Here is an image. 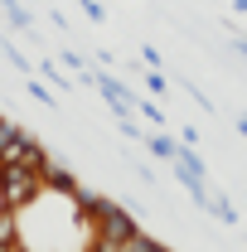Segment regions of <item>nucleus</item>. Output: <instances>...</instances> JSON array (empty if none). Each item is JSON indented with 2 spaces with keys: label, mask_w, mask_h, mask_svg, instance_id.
I'll use <instances>...</instances> for the list:
<instances>
[{
  "label": "nucleus",
  "mask_w": 247,
  "mask_h": 252,
  "mask_svg": "<svg viewBox=\"0 0 247 252\" xmlns=\"http://www.w3.org/2000/svg\"><path fill=\"white\" fill-rule=\"evenodd\" d=\"M44 160H49V151L34 141V136H25L20 126L10 131V141H0V165H25V170H44Z\"/></svg>",
  "instance_id": "3"
},
{
  "label": "nucleus",
  "mask_w": 247,
  "mask_h": 252,
  "mask_svg": "<svg viewBox=\"0 0 247 252\" xmlns=\"http://www.w3.org/2000/svg\"><path fill=\"white\" fill-rule=\"evenodd\" d=\"M88 228H93V238H102V243H126V238H136V219L126 214L122 204H112V199H102L93 209Z\"/></svg>",
  "instance_id": "2"
},
{
  "label": "nucleus",
  "mask_w": 247,
  "mask_h": 252,
  "mask_svg": "<svg viewBox=\"0 0 247 252\" xmlns=\"http://www.w3.org/2000/svg\"><path fill=\"white\" fill-rule=\"evenodd\" d=\"M160 252H165V248H160Z\"/></svg>",
  "instance_id": "10"
},
{
  "label": "nucleus",
  "mask_w": 247,
  "mask_h": 252,
  "mask_svg": "<svg viewBox=\"0 0 247 252\" xmlns=\"http://www.w3.org/2000/svg\"><path fill=\"white\" fill-rule=\"evenodd\" d=\"M39 194H44L39 170H25V165H0V209L20 214V209H30Z\"/></svg>",
  "instance_id": "1"
},
{
  "label": "nucleus",
  "mask_w": 247,
  "mask_h": 252,
  "mask_svg": "<svg viewBox=\"0 0 247 252\" xmlns=\"http://www.w3.org/2000/svg\"><path fill=\"white\" fill-rule=\"evenodd\" d=\"M93 83L102 88V97H107V102L117 107V117H122V122H131V112H136V97L126 93L117 78H107V73H93Z\"/></svg>",
  "instance_id": "4"
},
{
  "label": "nucleus",
  "mask_w": 247,
  "mask_h": 252,
  "mask_svg": "<svg viewBox=\"0 0 247 252\" xmlns=\"http://www.w3.org/2000/svg\"><path fill=\"white\" fill-rule=\"evenodd\" d=\"M122 252H160V243H151L146 233H136V238H126V243H122Z\"/></svg>",
  "instance_id": "7"
},
{
  "label": "nucleus",
  "mask_w": 247,
  "mask_h": 252,
  "mask_svg": "<svg viewBox=\"0 0 247 252\" xmlns=\"http://www.w3.org/2000/svg\"><path fill=\"white\" fill-rule=\"evenodd\" d=\"M238 131H243V136H247V117H243V122H238Z\"/></svg>",
  "instance_id": "9"
},
{
  "label": "nucleus",
  "mask_w": 247,
  "mask_h": 252,
  "mask_svg": "<svg viewBox=\"0 0 247 252\" xmlns=\"http://www.w3.org/2000/svg\"><path fill=\"white\" fill-rule=\"evenodd\" d=\"M151 151H155V156H160V160H175V156H180V146H175L170 136H160V131H155V136H151Z\"/></svg>",
  "instance_id": "6"
},
{
  "label": "nucleus",
  "mask_w": 247,
  "mask_h": 252,
  "mask_svg": "<svg viewBox=\"0 0 247 252\" xmlns=\"http://www.w3.org/2000/svg\"><path fill=\"white\" fill-rule=\"evenodd\" d=\"M20 243V214L0 209V248H15Z\"/></svg>",
  "instance_id": "5"
},
{
  "label": "nucleus",
  "mask_w": 247,
  "mask_h": 252,
  "mask_svg": "<svg viewBox=\"0 0 247 252\" xmlns=\"http://www.w3.org/2000/svg\"><path fill=\"white\" fill-rule=\"evenodd\" d=\"M233 49H238V54H247V39H233Z\"/></svg>",
  "instance_id": "8"
}]
</instances>
